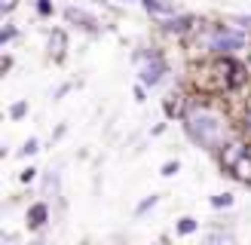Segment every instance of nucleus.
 Segmentation results:
<instances>
[{
  "label": "nucleus",
  "mask_w": 251,
  "mask_h": 245,
  "mask_svg": "<svg viewBox=\"0 0 251 245\" xmlns=\"http://www.w3.org/2000/svg\"><path fill=\"white\" fill-rule=\"evenodd\" d=\"M153 202H156V196H150V199H147V202H141V205H138V215H141V212H147V208H150V205H153Z\"/></svg>",
  "instance_id": "nucleus-14"
},
{
  "label": "nucleus",
  "mask_w": 251,
  "mask_h": 245,
  "mask_svg": "<svg viewBox=\"0 0 251 245\" xmlns=\"http://www.w3.org/2000/svg\"><path fill=\"white\" fill-rule=\"evenodd\" d=\"M34 6H37V12H43V16H49V9H52L49 0H34Z\"/></svg>",
  "instance_id": "nucleus-12"
},
{
  "label": "nucleus",
  "mask_w": 251,
  "mask_h": 245,
  "mask_svg": "<svg viewBox=\"0 0 251 245\" xmlns=\"http://www.w3.org/2000/svg\"><path fill=\"white\" fill-rule=\"evenodd\" d=\"M40 224H46V205L43 202L40 205H31V212H28V227L37 230Z\"/></svg>",
  "instance_id": "nucleus-6"
},
{
  "label": "nucleus",
  "mask_w": 251,
  "mask_h": 245,
  "mask_svg": "<svg viewBox=\"0 0 251 245\" xmlns=\"http://www.w3.org/2000/svg\"><path fill=\"white\" fill-rule=\"evenodd\" d=\"M25 110H28V104H25V101H19V104H12V110H9V114H12V120H19V117H25Z\"/></svg>",
  "instance_id": "nucleus-10"
},
{
  "label": "nucleus",
  "mask_w": 251,
  "mask_h": 245,
  "mask_svg": "<svg viewBox=\"0 0 251 245\" xmlns=\"http://www.w3.org/2000/svg\"><path fill=\"white\" fill-rule=\"evenodd\" d=\"M34 172H37V169H25V172H22V181H31V178H34Z\"/></svg>",
  "instance_id": "nucleus-15"
},
{
  "label": "nucleus",
  "mask_w": 251,
  "mask_h": 245,
  "mask_svg": "<svg viewBox=\"0 0 251 245\" xmlns=\"http://www.w3.org/2000/svg\"><path fill=\"white\" fill-rule=\"evenodd\" d=\"M37 147H40V144H37V138H31L28 144L22 147V153H25V156H31V153H37Z\"/></svg>",
  "instance_id": "nucleus-11"
},
{
  "label": "nucleus",
  "mask_w": 251,
  "mask_h": 245,
  "mask_svg": "<svg viewBox=\"0 0 251 245\" xmlns=\"http://www.w3.org/2000/svg\"><path fill=\"white\" fill-rule=\"evenodd\" d=\"M233 175L239 178V181H245V184H251V150L239 159V163L233 166Z\"/></svg>",
  "instance_id": "nucleus-5"
},
{
  "label": "nucleus",
  "mask_w": 251,
  "mask_h": 245,
  "mask_svg": "<svg viewBox=\"0 0 251 245\" xmlns=\"http://www.w3.org/2000/svg\"><path fill=\"white\" fill-rule=\"evenodd\" d=\"M184 129L199 147H205V150H221V147L230 141L227 120H224L218 110L205 107V104H193V107L184 110Z\"/></svg>",
  "instance_id": "nucleus-1"
},
{
  "label": "nucleus",
  "mask_w": 251,
  "mask_h": 245,
  "mask_svg": "<svg viewBox=\"0 0 251 245\" xmlns=\"http://www.w3.org/2000/svg\"><path fill=\"white\" fill-rule=\"evenodd\" d=\"M196 230V220L193 218H181L178 220V233H193Z\"/></svg>",
  "instance_id": "nucleus-9"
},
{
  "label": "nucleus",
  "mask_w": 251,
  "mask_h": 245,
  "mask_svg": "<svg viewBox=\"0 0 251 245\" xmlns=\"http://www.w3.org/2000/svg\"><path fill=\"white\" fill-rule=\"evenodd\" d=\"M211 205H215V208H227V205H233V196H230V193H221V196H211Z\"/></svg>",
  "instance_id": "nucleus-8"
},
{
  "label": "nucleus",
  "mask_w": 251,
  "mask_h": 245,
  "mask_svg": "<svg viewBox=\"0 0 251 245\" xmlns=\"http://www.w3.org/2000/svg\"><path fill=\"white\" fill-rule=\"evenodd\" d=\"M65 16L68 19H74V22H80V28H89V31H95V22L89 19V16H86V12H80V9H65Z\"/></svg>",
  "instance_id": "nucleus-7"
},
{
  "label": "nucleus",
  "mask_w": 251,
  "mask_h": 245,
  "mask_svg": "<svg viewBox=\"0 0 251 245\" xmlns=\"http://www.w3.org/2000/svg\"><path fill=\"white\" fill-rule=\"evenodd\" d=\"M245 153H248V147H245L242 141H227V144L221 147V166L233 172V166L239 163V159H242Z\"/></svg>",
  "instance_id": "nucleus-4"
},
{
  "label": "nucleus",
  "mask_w": 251,
  "mask_h": 245,
  "mask_svg": "<svg viewBox=\"0 0 251 245\" xmlns=\"http://www.w3.org/2000/svg\"><path fill=\"white\" fill-rule=\"evenodd\" d=\"M202 46L211 49V52H218V55H236L245 46V34L236 31V28H215L202 37Z\"/></svg>",
  "instance_id": "nucleus-2"
},
{
  "label": "nucleus",
  "mask_w": 251,
  "mask_h": 245,
  "mask_svg": "<svg viewBox=\"0 0 251 245\" xmlns=\"http://www.w3.org/2000/svg\"><path fill=\"white\" fill-rule=\"evenodd\" d=\"M175 172H178V163H175V159H172V163H166V166H162V175H175Z\"/></svg>",
  "instance_id": "nucleus-13"
},
{
  "label": "nucleus",
  "mask_w": 251,
  "mask_h": 245,
  "mask_svg": "<svg viewBox=\"0 0 251 245\" xmlns=\"http://www.w3.org/2000/svg\"><path fill=\"white\" fill-rule=\"evenodd\" d=\"M162 77H166V61H162L159 55H150L141 65V83L144 86H156Z\"/></svg>",
  "instance_id": "nucleus-3"
}]
</instances>
